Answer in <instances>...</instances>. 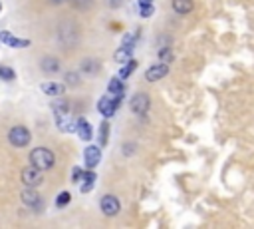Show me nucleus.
Masks as SVG:
<instances>
[{"mask_svg":"<svg viewBox=\"0 0 254 229\" xmlns=\"http://www.w3.org/2000/svg\"><path fill=\"white\" fill-rule=\"evenodd\" d=\"M72 2H74L76 8H87V6L93 2V0H72Z\"/></svg>","mask_w":254,"mask_h":229,"instance_id":"nucleus-26","label":"nucleus"},{"mask_svg":"<svg viewBox=\"0 0 254 229\" xmlns=\"http://www.w3.org/2000/svg\"><path fill=\"white\" fill-rule=\"evenodd\" d=\"M84 181H85V183H84V187H82V189H84V191H89V189L93 187V183H95V173H93L91 170H89V172H85V173H84Z\"/></svg>","mask_w":254,"mask_h":229,"instance_id":"nucleus-19","label":"nucleus"},{"mask_svg":"<svg viewBox=\"0 0 254 229\" xmlns=\"http://www.w3.org/2000/svg\"><path fill=\"white\" fill-rule=\"evenodd\" d=\"M70 199H72L70 191H62V193L58 195V199H56V205H58V207H64V205H68V203H70Z\"/></svg>","mask_w":254,"mask_h":229,"instance_id":"nucleus-23","label":"nucleus"},{"mask_svg":"<svg viewBox=\"0 0 254 229\" xmlns=\"http://www.w3.org/2000/svg\"><path fill=\"white\" fill-rule=\"evenodd\" d=\"M22 201H24L28 207H32V209H40V207H42V197H40V193H38L34 187H26V189L22 191Z\"/></svg>","mask_w":254,"mask_h":229,"instance_id":"nucleus-7","label":"nucleus"},{"mask_svg":"<svg viewBox=\"0 0 254 229\" xmlns=\"http://www.w3.org/2000/svg\"><path fill=\"white\" fill-rule=\"evenodd\" d=\"M56 120H58V128H60L62 132H76V130H78L80 118H72L70 114H64V116H58Z\"/></svg>","mask_w":254,"mask_h":229,"instance_id":"nucleus-10","label":"nucleus"},{"mask_svg":"<svg viewBox=\"0 0 254 229\" xmlns=\"http://www.w3.org/2000/svg\"><path fill=\"white\" fill-rule=\"evenodd\" d=\"M30 164L36 166V168L42 170V172H44V170H52L54 164H56V156H54V152L48 150V148H36V150L30 152Z\"/></svg>","mask_w":254,"mask_h":229,"instance_id":"nucleus-1","label":"nucleus"},{"mask_svg":"<svg viewBox=\"0 0 254 229\" xmlns=\"http://www.w3.org/2000/svg\"><path fill=\"white\" fill-rule=\"evenodd\" d=\"M0 78L2 80H14V72L6 66H0Z\"/></svg>","mask_w":254,"mask_h":229,"instance_id":"nucleus-24","label":"nucleus"},{"mask_svg":"<svg viewBox=\"0 0 254 229\" xmlns=\"http://www.w3.org/2000/svg\"><path fill=\"white\" fill-rule=\"evenodd\" d=\"M8 142L14 146V148H24L30 144V132L28 128L24 126H14L10 132H8Z\"/></svg>","mask_w":254,"mask_h":229,"instance_id":"nucleus-2","label":"nucleus"},{"mask_svg":"<svg viewBox=\"0 0 254 229\" xmlns=\"http://www.w3.org/2000/svg\"><path fill=\"white\" fill-rule=\"evenodd\" d=\"M115 60H117V62L131 60V46H125V44H123V48H119V50L115 52Z\"/></svg>","mask_w":254,"mask_h":229,"instance_id":"nucleus-17","label":"nucleus"},{"mask_svg":"<svg viewBox=\"0 0 254 229\" xmlns=\"http://www.w3.org/2000/svg\"><path fill=\"white\" fill-rule=\"evenodd\" d=\"M193 0H173V10L179 14H189L193 10Z\"/></svg>","mask_w":254,"mask_h":229,"instance_id":"nucleus-13","label":"nucleus"},{"mask_svg":"<svg viewBox=\"0 0 254 229\" xmlns=\"http://www.w3.org/2000/svg\"><path fill=\"white\" fill-rule=\"evenodd\" d=\"M76 132H78V134H80V138H82V140H85V142L93 138V130H91V126H89L84 118H80V122H78V130H76Z\"/></svg>","mask_w":254,"mask_h":229,"instance_id":"nucleus-12","label":"nucleus"},{"mask_svg":"<svg viewBox=\"0 0 254 229\" xmlns=\"http://www.w3.org/2000/svg\"><path fill=\"white\" fill-rule=\"evenodd\" d=\"M125 88H123V82L119 78H111L109 80V94L111 96H123Z\"/></svg>","mask_w":254,"mask_h":229,"instance_id":"nucleus-16","label":"nucleus"},{"mask_svg":"<svg viewBox=\"0 0 254 229\" xmlns=\"http://www.w3.org/2000/svg\"><path fill=\"white\" fill-rule=\"evenodd\" d=\"M97 68H99V64H97V62H93V60H85V62L82 64V70H85L87 74L97 72Z\"/></svg>","mask_w":254,"mask_h":229,"instance_id":"nucleus-22","label":"nucleus"},{"mask_svg":"<svg viewBox=\"0 0 254 229\" xmlns=\"http://www.w3.org/2000/svg\"><path fill=\"white\" fill-rule=\"evenodd\" d=\"M119 199L115 197V195H103L101 197V211L105 213V215H117L119 213Z\"/></svg>","mask_w":254,"mask_h":229,"instance_id":"nucleus-8","label":"nucleus"},{"mask_svg":"<svg viewBox=\"0 0 254 229\" xmlns=\"http://www.w3.org/2000/svg\"><path fill=\"white\" fill-rule=\"evenodd\" d=\"M107 130H109V128H107V122H103V124H101V144L107 142Z\"/></svg>","mask_w":254,"mask_h":229,"instance_id":"nucleus-27","label":"nucleus"},{"mask_svg":"<svg viewBox=\"0 0 254 229\" xmlns=\"http://www.w3.org/2000/svg\"><path fill=\"white\" fill-rule=\"evenodd\" d=\"M42 70L50 72V74H56V72H60V62L56 58H44L42 60Z\"/></svg>","mask_w":254,"mask_h":229,"instance_id":"nucleus-15","label":"nucleus"},{"mask_svg":"<svg viewBox=\"0 0 254 229\" xmlns=\"http://www.w3.org/2000/svg\"><path fill=\"white\" fill-rule=\"evenodd\" d=\"M84 173H85L84 170L76 168V170H74V173H72V181H74V183H80V181H84Z\"/></svg>","mask_w":254,"mask_h":229,"instance_id":"nucleus-25","label":"nucleus"},{"mask_svg":"<svg viewBox=\"0 0 254 229\" xmlns=\"http://www.w3.org/2000/svg\"><path fill=\"white\" fill-rule=\"evenodd\" d=\"M167 74H169V64L161 62V64L151 66V68L145 72V78H147L149 82H159V80H161V78H165Z\"/></svg>","mask_w":254,"mask_h":229,"instance_id":"nucleus-6","label":"nucleus"},{"mask_svg":"<svg viewBox=\"0 0 254 229\" xmlns=\"http://www.w3.org/2000/svg\"><path fill=\"white\" fill-rule=\"evenodd\" d=\"M52 2H56V4H60V2H66V0H52Z\"/></svg>","mask_w":254,"mask_h":229,"instance_id":"nucleus-30","label":"nucleus"},{"mask_svg":"<svg viewBox=\"0 0 254 229\" xmlns=\"http://www.w3.org/2000/svg\"><path fill=\"white\" fill-rule=\"evenodd\" d=\"M42 179H44L42 170H38V168L32 166V164H30V168H26V170L22 172V181H24L26 187H38V185L42 183Z\"/></svg>","mask_w":254,"mask_h":229,"instance_id":"nucleus-4","label":"nucleus"},{"mask_svg":"<svg viewBox=\"0 0 254 229\" xmlns=\"http://www.w3.org/2000/svg\"><path fill=\"white\" fill-rule=\"evenodd\" d=\"M42 92L48 94V96H60L64 92V86L62 84H56V82H44L42 84Z\"/></svg>","mask_w":254,"mask_h":229,"instance_id":"nucleus-14","label":"nucleus"},{"mask_svg":"<svg viewBox=\"0 0 254 229\" xmlns=\"http://www.w3.org/2000/svg\"><path fill=\"white\" fill-rule=\"evenodd\" d=\"M121 98L123 96H103L99 100V104H97V110L103 114L105 118H111L115 114V110L119 108V104H121Z\"/></svg>","mask_w":254,"mask_h":229,"instance_id":"nucleus-3","label":"nucleus"},{"mask_svg":"<svg viewBox=\"0 0 254 229\" xmlns=\"http://www.w3.org/2000/svg\"><path fill=\"white\" fill-rule=\"evenodd\" d=\"M159 60H161V62H165V64H169V62L173 60V52H171V48H161V50H159Z\"/></svg>","mask_w":254,"mask_h":229,"instance_id":"nucleus-21","label":"nucleus"},{"mask_svg":"<svg viewBox=\"0 0 254 229\" xmlns=\"http://www.w3.org/2000/svg\"><path fill=\"white\" fill-rule=\"evenodd\" d=\"M66 80H68L70 84H76V82H78V76H76V74H68V76H66Z\"/></svg>","mask_w":254,"mask_h":229,"instance_id":"nucleus-29","label":"nucleus"},{"mask_svg":"<svg viewBox=\"0 0 254 229\" xmlns=\"http://www.w3.org/2000/svg\"><path fill=\"white\" fill-rule=\"evenodd\" d=\"M131 110L135 112V114H139V116H143V114L149 110V106H151V100H149V96L147 94H143V92H139V94H135L133 98H131Z\"/></svg>","mask_w":254,"mask_h":229,"instance_id":"nucleus-5","label":"nucleus"},{"mask_svg":"<svg viewBox=\"0 0 254 229\" xmlns=\"http://www.w3.org/2000/svg\"><path fill=\"white\" fill-rule=\"evenodd\" d=\"M135 68H137V62H135V60H127L125 66H123L121 72H119V78H129V76L133 74Z\"/></svg>","mask_w":254,"mask_h":229,"instance_id":"nucleus-18","label":"nucleus"},{"mask_svg":"<svg viewBox=\"0 0 254 229\" xmlns=\"http://www.w3.org/2000/svg\"><path fill=\"white\" fill-rule=\"evenodd\" d=\"M84 158H85V166L89 170H93L99 164V160H101V150L97 146H87L85 152H84Z\"/></svg>","mask_w":254,"mask_h":229,"instance_id":"nucleus-9","label":"nucleus"},{"mask_svg":"<svg viewBox=\"0 0 254 229\" xmlns=\"http://www.w3.org/2000/svg\"><path fill=\"white\" fill-rule=\"evenodd\" d=\"M0 40H2L4 44H8V46H14V48H24V46H28L30 42L28 40H20V38H16V36H12L10 32H0Z\"/></svg>","mask_w":254,"mask_h":229,"instance_id":"nucleus-11","label":"nucleus"},{"mask_svg":"<svg viewBox=\"0 0 254 229\" xmlns=\"http://www.w3.org/2000/svg\"><path fill=\"white\" fill-rule=\"evenodd\" d=\"M52 110H54V114H56V118H58V116H64V114H68V112H70V108H68V104H66V102H54Z\"/></svg>","mask_w":254,"mask_h":229,"instance_id":"nucleus-20","label":"nucleus"},{"mask_svg":"<svg viewBox=\"0 0 254 229\" xmlns=\"http://www.w3.org/2000/svg\"><path fill=\"white\" fill-rule=\"evenodd\" d=\"M105 2H107V6H111V8H119L123 0H105Z\"/></svg>","mask_w":254,"mask_h":229,"instance_id":"nucleus-28","label":"nucleus"}]
</instances>
